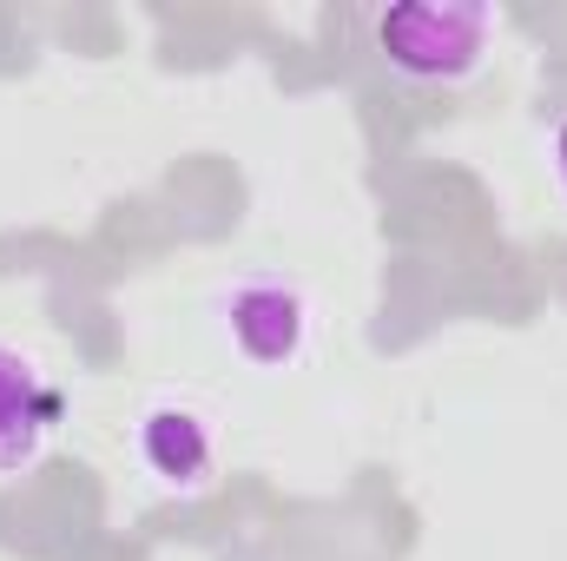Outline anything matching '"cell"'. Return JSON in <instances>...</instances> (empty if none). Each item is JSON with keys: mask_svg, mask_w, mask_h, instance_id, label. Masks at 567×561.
Listing matches in <instances>:
<instances>
[{"mask_svg": "<svg viewBox=\"0 0 567 561\" xmlns=\"http://www.w3.org/2000/svg\"><path fill=\"white\" fill-rule=\"evenodd\" d=\"M60 417V397L40 384V370L0 344V476L7 469H27L47 442V429Z\"/></svg>", "mask_w": 567, "mask_h": 561, "instance_id": "2", "label": "cell"}, {"mask_svg": "<svg viewBox=\"0 0 567 561\" xmlns=\"http://www.w3.org/2000/svg\"><path fill=\"white\" fill-rule=\"evenodd\" d=\"M140 456L158 482L198 489L205 469H212V429L192 417V410H152V417L140 422Z\"/></svg>", "mask_w": 567, "mask_h": 561, "instance_id": "4", "label": "cell"}, {"mask_svg": "<svg viewBox=\"0 0 567 561\" xmlns=\"http://www.w3.org/2000/svg\"><path fill=\"white\" fill-rule=\"evenodd\" d=\"M561 185H567V133H561Z\"/></svg>", "mask_w": 567, "mask_h": 561, "instance_id": "5", "label": "cell"}, {"mask_svg": "<svg viewBox=\"0 0 567 561\" xmlns=\"http://www.w3.org/2000/svg\"><path fill=\"white\" fill-rule=\"evenodd\" d=\"M231 337L245 344L251 364H290L303 344V297L271 278L238 284L231 290Z\"/></svg>", "mask_w": 567, "mask_h": 561, "instance_id": "3", "label": "cell"}, {"mask_svg": "<svg viewBox=\"0 0 567 561\" xmlns=\"http://www.w3.org/2000/svg\"><path fill=\"white\" fill-rule=\"evenodd\" d=\"M488 27L495 13L482 0H403V7H383L377 40H383V60L410 80H462L475 73Z\"/></svg>", "mask_w": 567, "mask_h": 561, "instance_id": "1", "label": "cell"}]
</instances>
